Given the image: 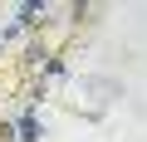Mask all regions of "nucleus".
I'll list each match as a JSON object with an SVG mask.
<instances>
[{
    "label": "nucleus",
    "instance_id": "nucleus-1",
    "mask_svg": "<svg viewBox=\"0 0 147 142\" xmlns=\"http://www.w3.org/2000/svg\"><path fill=\"white\" fill-rule=\"evenodd\" d=\"M49 15H54V5H49V0H20L10 25H15L20 34H34V30H44V25H49Z\"/></svg>",
    "mask_w": 147,
    "mask_h": 142
},
{
    "label": "nucleus",
    "instance_id": "nucleus-2",
    "mask_svg": "<svg viewBox=\"0 0 147 142\" xmlns=\"http://www.w3.org/2000/svg\"><path fill=\"white\" fill-rule=\"evenodd\" d=\"M10 127H15V142H44V118H39V108H30V103L10 118Z\"/></svg>",
    "mask_w": 147,
    "mask_h": 142
},
{
    "label": "nucleus",
    "instance_id": "nucleus-3",
    "mask_svg": "<svg viewBox=\"0 0 147 142\" xmlns=\"http://www.w3.org/2000/svg\"><path fill=\"white\" fill-rule=\"evenodd\" d=\"M49 54H54V49H49V39H44V34H30V39H25V54H20V64H25V69H39Z\"/></svg>",
    "mask_w": 147,
    "mask_h": 142
},
{
    "label": "nucleus",
    "instance_id": "nucleus-4",
    "mask_svg": "<svg viewBox=\"0 0 147 142\" xmlns=\"http://www.w3.org/2000/svg\"><path fill=\"white\" fill-rule=\"evenodd\" d=\"M64 74H69V64H64L59 54H49V59L39 64V79H44V83H54V79H64Z\"/></svg>",
    "mask_w": 147,
    "mask_h": 142
}]
</instances>
